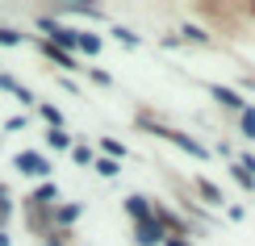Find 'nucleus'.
I'll return each instance as SVG.
<instances>
[{"mask_svg": "<svg viewBox=\"0 0 255 246\" xmlns=\"http://www.w3.org/2000/svg\"><path fill=\"white\" fill-rule=\"evenodd\" d=\"M13 163H17V171H25V175H50V163L42 155H34V151H21Z\"/></svg>", "mask_w": 255, "mask_h": 246, "instance_id": "obj_1", "label": "nucleus"}, {"mask_svg": "<svg viewBox=\"0 0 255 246\" xmlns=\"http://www.w3.org/2000/svg\"><path fill=\"white\" fill-rule=\"evenodd\" d=\"M42 29H46L59 46H76V29H63V25H55V21H42Z\"/></svg>", "mask_w": 255, "mask_h": 246, "instance_id": "obj_2", "label": "nucleus"}, {"mask_svg": "<svg viewBox=\"0 0 255 246\" xmlns=\"http://www.w3.org/2000/svg\"><path fill=\"white\" fill-rule=\"evenodd\" d=\"M167 138H172V142L176 146H184V151L188 155H197V159H205V146H201V142H193V138H188V134H176V130H163Z\"/></svg>", "mask_w": 255, "mask_h": 246, "instance_id": "obj_3", "label": "nucleus"}, {"mask_svg": "<svg viewBox=\"0 0 255 246\" xmlns=\"http://www.w3.org/2000/svg\"><path fill=\"white\" fill-rule=\"evenodd\" d=\"M159 238H163L159 221H142V226H138V242H146V246H151V242H159Z\"/></svg>", "mask_w": 255, "mask_h": 246, "instance_id": "obj_4", "label": "nucleus"}, {"mask_svg": "<svg viewBox=\"0 0 255 246\" xmlns=\"http://www.w3.org/2000/svg\"><path fill=\"white\" fill-rule=\"evenodd\" d=\"M214 96L226 104V109H239V113L247 109V104H243V96H239V92H230V88H214Z\"/></svg>", "mask_w": 255, "mask_h": 246, "instance_id": "obj_5", "label": "nucleus"}, {"mask_svg": "<svg viewBox=\"0 0 255 246\" xmlns=\"http://www.w3.org/2000/svg\"><path fill=\"white\" fill-rule=\"evenodd\" d=\"M76 46L88 50V55H97V50H101V38H97V34H76Z\"/></svg>", "mask_w": 255, "mask_h": 246, "instance_id": "obj_6", "label": "nucleus"}, {"mask_svg": "<svg viewBox=\"0 0 255 246\" xmlns=\"http://www.w3.org/2000/svg\"><path fill=\"white\" fill-rule=\"evenodd\" d=\"M34 200H38V205H55V200H59V188H55V184H42Z\"/></svg>", "mask_w": 255, "mask_h": 246, "instance_id": "obj_7", "label": "nucleus"}, {"mask_svg": "<svg viewBox=\"0 0 255 246\" xmlns=\"http://www.w3.org/2000/svg\"><path fill=\"white\" fill-rule=\"evenodd\" d=\"M126 209H130V213H134L138 221H146V213H151V209H146V200H142V196H130V200H126Z\"/></svg>", "mask_w": 255, "mask_h": 246, "instance_id": "obj_8", "label": "nucleus"}, {"mask_svg": "<svg viewBox=\"0 0 255 246\" xmlns=\"http://www.w3.org/2000/svg\"><path fill=\"white\" fill-rule=\"evenodd\" d=\"M46 142L55 146V151H67V146H71V138L63 134V130H50V134H46Z\"/></svg>", "mask_w": 255, "mask_h": 246, "instance_id": "obj_9", "label": "nucleus"}, {"mask_svg": "<svg viewBox=\"0 0 255 246\" xmlns=\"http://www.w3.org/2000/svg\"><path fill=\"white\" fill-rule=\"evenodd\" d=\"M243 138H255V109H243Z\"/></svg>", "mask_w": 255, "mask_h": 246, "instance_id": "obj_10", "label": "nucleus"}, {"mask_svg": "<svg viewBox=\"0 0 255 246\" xmlns=\"http://www.w3.org/2000/svg\"><path fill=\"white\" fill-rule=\"evenodd\" d=\"M105 151H109V159L118 163V159L126 155V146H122V142H113V138H105Z\"/></svg>", "mask_w": 255, "mask_h": 246, "instance_id": "obj_11", "label": "nucleus"}, {"mask_svg": "<svg viewBox=\"0 0 255 246\" xmlns=\"http://www.w3.org/2000/svg\"><path fill=\"white\" fill-rule=\"evenodd\" d=\"M42 117H46V121L55 125V130H59V121H63V113L55 109V104H42Z\"/></svg>", "mask_w": 255, "mask_h": 246, "instance_id": "obj_12", "label": "nucleus"}, {"mask_svg": "<svg viewBox=\"0 0 255 246\" xmlns=\"http://www.w3.org/2000/svg\"><path fill=\"white\" fill-rule=\"evenodd\" d=\"M97 171H101V175H118V171H122V163H113V159H101V163H97Z\"/></svg>", "mask_w": 255, "mask_h": 246, "instance_id": "obj_13", "label": "nucleus"}, {"mask_svg": "<svg viewBox=\"0 0 255 246\" xmlns=\"http://www.w3.org/2000/svg\"><path fill=\"white\" fill-rule=\"evenodd\" d=\"M17 42H21L17 29H0V46H17Z\"/></svg>", "mask_w": 255, "mask_h": 246, "instance_id": "obj_14", "label": "nucleus"}, {"mask_svg": "<svg viewBox=\"0 0 255 246\" xmlns=\"http://www.w3.org/2000/svg\"><path fill=\"white\" fill-rule=\"evenodd\" d=\"M235 179H239L243 188H255V175H251V171H243V167H235Z\"/></svg>", "mask_w": 255, "mask_h": 246, "instance_id": "obj_15", "label": "nucleus"}, {"mask_svg": "<svg viewBox=\"0 0 255 246\" xmlns=\"http://www.w3.org/2000/svg\"><path fill=\"white\" fill-rule=\"evenodd\" d=\"M76 213H80L76 205H63V209H59V221H76Z\"/></svg>", "mask_w": 255, "mask_h": 246, "instance_id": "obj_16", "label": "nucleus"}, {"mask_svg": "<svg viewBox=\"0 0 255 246\" xmlns=\"http://www.w3.org/2000/svg\"><path fill=\"white\" fill-rule=\"evenodd\" d=\"M76 163H92V151H88V146H76Z\"/></svg>", "mask_w": 255, "mask_h": 246, "instance_id": "obj_17", "label": "nucleus"}, {"mask_svg": "<svg viewBox=\"0 0 255 246\" xmlns=\"http://www.w3.org/2000/svg\"><path fill=\"white\" fill-rule=\"evenodd\" d=\"M4 196H8V192H4V188H0V221H4V217H8V209H13V205H8V200H4Z\"/></svg>", "mask_w": 255, "mask_h": 246, "instance_id": "obj_18", "label": "nucleus"}]
</instances>
